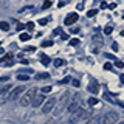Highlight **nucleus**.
I'll return each instance as SVG.
<instances>
[{
  "instance_id": "2eb2a0df",
  "label": "nucleus",
  "mask_w": 124,
  "mask_h": 124,
  "mask_svg": "<svg viewBox=\"0 0 124 124\" xmlns=\"http://www.w3.org/2000/svg\"><path fill=\"white\" fill-rule=\"evenodd\" d=\"M0 28L3 31H9V23L8 22H0Z\"/></svg>"
},
{
  "instance_id": "58836bf2",
  "label": "nucleus",
  "mask_w": 124,
  "mask_h": 124,
  "mask_svg": "<svg viewBox=\"0 0 124 124\" xmlns=\"http://www.w3.org/2000/svg\"><path fill=\"white\" fill-rule=\"evenodd\" d=\"M3 81H8V78L5 76V78H0V82H3Z\"/></svg>"
},
{
  "instance_id": "b1692460",
  "label": "nucleus",
  "mask_w": 124,
  "mask_h": 124,
  "mask_svg": "<svg viewBox=\"0 0 124 124\" xmlns=\"http://www.w3.org/2000/svg\"><path fill=\"white\" fill-rule=\"evenodd\" d=\"M96 13H98L96 9H90V11H87V16H88V17H93V16H95Z\"/></svg>"
},
{
  "instance_id": "e433bc0d",
  "label": "nucleus",
  "mask_w": 124,
  "mask_h": 124,
  "mask_svg": "<svg viewBox=\"0 0 124 124\" xmlns=\"http://www.w3.org/2000/svg\"><path fill=\"white\" fill-rule=\"evenodd\" d=\"M108 5H107V3L106 2H102V3H101V8H102V9H104V8H107Z\"/></svg>"
},
{
  "instance_id": "a211bd4d",
  "label": "nucleus",
  "mask_w": 124,
  "mask_h": 124,
  "mask_svg": "<svg viewBox=\"0 0 124 124\" xmlns=\"http://www.w3.org/2000/svg\"><path fill=\"white\" fill-rule=\"evenodd\" d=\"M48 76V73H39V75H36V79H46Z\"/></svg>"
},
{
  "instance_id": "7c9ffc66",
  "label": "nucleus",
  "mask_w": 124,
  "mask_h": 124,
  "mask_svg": "<svg viewBox=\"0 0 124 124\" xmlns=\"http://www.w3.org/2000/svg\"><path fill=\"white\" fill-rule=\"evenodd\" d=\"M61 39H62V40H68V34L62 33V34H61Z\"/></svg>"
},
{
  "instance_id": "4be33fe9",
  "label": "nucleus",
  "mask_w": 124,
  "mask_h": 124,
  "mask_svg": "<svg viewBox=\"0 0 124 124\" xmlns=\"http://www.w3.org/2000/svg\"><path fill=\"white\" fill-rule=\"evenodd\" d=\"M26 30H28V31H33L34 30V23L33 22H28V23H26Z\"/></svg>"
},
{
  "instance_id": "4c0bfd02",
  "label": "nucleus",
  "mask_w": 124,
  "mask_h": 124,
  "mask_svg": "<svg viewBox=\"0 0 124 124\" xmlns=\"http://www.w3.org/2000/svg\"><path fill=\"white\" fill-rule=\"evenodd\" d=\"M68 81H70V78H65V79H62V84H67Z\"/></svg>"
},
{
  "instance_id": "6ab92c4d",
  "label": "nucleus",
  "mask_w": 124,
  "mask_h": 124,
  "mask_svg": "<svg viewBox=\"0 0 124 124\" xmlns=\"http://www.w3.org/2000/svg\"><path fill=\"white\" fill-rule=\"evenodd\" d=\"M112 31H113V26L107 25L106 28H104V34H107V36H108V34H112Z\"/></svg>"
},
{
  "instance_id": "f8f14e48",
  "label": "nucleus",
  "mask_w": 124,
  "mask_h": 124,
  "mask_svg": "<svg viewBox=\"0 0 124 124\" xmlns=\"http://www.w3.org/2000/svg\"><path fill=\"white\" fill-rule=\"evenodd\" d=\"M40 61H42V64H44L45 67H46V65H50V62H51V61H50V57L46 56V54H40Z\"/></svg>"
},
{
  "instance_id": "9d476101",
  "label": "nucleus",
  "mask_w": 124,
  "mask_h": 124,
  "mask_svg": "<svg viewBox=\"0 0 124 124\" xmlns=\"http://www.w3.org/2000/svg\"><path fill=\"white\" fill-rule=\"evenodd\" d=\"M46 101V98L44 95H37V96H34V101H33V106L34 107H42L44 106V102Z\"/></svg>"
},
{
  "instance_id": "7ed1b4c3",
  "label": "nucleus",
  "mask_w": 124,
  "mask_h": 124,
  "mask_svg": "<svg viewBox=\"0 0 124 124\" xmlns=\"http://www.w3.org/2000/svg\"><path fill=\"white\" fill-rule=\"evenodd\" d=\"M68 96H70V93H68V92H64L61 98H57V102H56V112H54V116H59V115L62 113V110H64V108L67 107Z\"/></svg>"
},
{
  "instance_id": "ea45409f",
  "label": "nucleus",
  "mask_w": 124,
  "mask_h": 124,
  "mask_svg": "<svg viewBox=\"0 0 124 124\" xmlns=\"http://www.w3.org/2000/svg\"><path fill=\"white\" fill-rule=\"evenodd\" d=\"M3 53H5V50H3L2 46H0V54H3Z\"/></svg>"
},
{
  "instance_id": "412c9836",
  "label": "nucleus",
  "mask_w": 124,
  "mask_h": 124,
  "mask_svg": "<svg viewBox=\"0 0 124 124\" xmlns=\"http://www.w3.org/2000/svg\"><path fill=\"white\" fill-rule=\"evenodd\" d=\"M17 79H19V81H28V79H30V76H28V75H19V76H17Z\"/></svg>"
},
{
  "instance_id": "6e6552de",
  "label": "nucleus",
  "mask_w": 124,
  "mask_h": 124,
  "mask_svg": "<svg viewBox=\"0 0 124 124\" xmlns=\"http://www.w3.org/2000/svg\"><path fill=\"white\" fill-rule=\"evenodd\" d=\"M78 19H79V16H78V13H70L67 17H65V20H64V23L65 25H73Z\"/></svg>"
},
{
  "instance_id": "473e14b6",
  "label": "nucleus",
  "mask_w": 124,
  "mask_h": 124,
  "mask_svg": "<svg viewBox=\"0 0 124 124\" xmlns=\"http://www.w3.org/2000/svg\"><path fill=\"white\" fill-rule=\"evenodd\" d=\"M34 50H36V48H34V46H28V48H26V51H28V53H33Z\"/></svg>"
},
{
  "instance_id": "f3484780",
  "label": "nucleus",
  "mask_w": 124,
  "mask_h": 124,
  "mask_svg": "<svg viewBox=\"0 0 124 124\" xmlns=\"http://www.w3.org/2000/svg\"><path fill=\"white\" fill-rule=\"evenodd\" d=\"M96 104H98V98H95V96L88 98V106H96Z\"/></svg>"
},
{
  "instance_id": "1a4fd4ad",
  "label": "nucleus",
  "mask_w": 124,
  "mask_h": 124,
  "mask_svg": "<svg viewBox=\"0 0 124 124\" xmlns=\"http://www.w3.org/2000/svg\"><path fill=\"white\" fill-rule=\"evenodd\" d=\"M25 92V87H16L13 92H11V95H9V99H19V96L22 95V93Z\"/></svg>"
},
{
  "instance_id": "c85d7f7f",
  "label": "nucleus",
  "mask_w": 124,
  "mask_h": 124,
  "mask_svg": "<svg viewBox=\"0 0 124 124\" xmlns=\"http://www.w3.org/2000/svg\"><path fill=\"white\" fill-rule=\"evenodd\" d=\"M51 88L53 87H44V88H42V93H50V92H51Z\"/></svg>"
},
{
  "instance_id": "5701e85b",
  "label": "nucleus",
  "mask_w": 124,
  "mask_h": 124,
  "mask_svg": "<svg viewBox=\"0 0 124 124\" xmlns=\"http://www.w3.org/2000/svg\"><path fill=\"white\" fill-rule=\"evenodd\" d=\"M115 65H116L118 68H123V67H124V64H123V62L119 61V59H116V61H115Z\"/></svg>"
},
{
  "instance_id": "f704fd0d",
  "label": "nucleus",
  "mask_w": 124,
  "mask_h": 124,
  "mask_svg": "<svg viewBox=\"0 0 124 124\" xmlns=\"http://www.w3.org/2000/svg\"><path fill=\"white\" fill-rule=\"evenodd\" d=\"M71 82H73V85H75V87H78V85H79V81H78V79H73Z\"/></svg>"
},
{
  "instance_id": "c9c22d12",
  "label": "nucleus",
  "mask_w": 124,
  "mask_h": 124,
  "mask_svg": "<svg viewBox=\"0 0 124 124\" xmlns=\"http://www.w3.org/2000/svg\"><path fill=\"white\" fill-rule=\"evenodd\" d=\"M108 8H110V9H115V8H116V3H110Z\"/></svg>"
},
{
  "instance_id": "37998d69",
  "label": "nucleus",
  "mask_w": 124,
  "mask_h": 124,
  "mask_svg": "<svg viewBox=\"0 0 124 124\" xmlns=\"http://www.w3.org/2000/svg\"><path fill=\"white\" fill-rule=\"evenodd\" d=\"M123 19H124V14H123Z\"/></svg>"
},
{
  "instance_id": "bb28decb",
  "label": "nucleus",
  "mask_w": 124,
  "mask_h": 124,
  "mask_svg": "<svg viewBox=\"0 0 124 124\" xmlns=\"http://www.w3.org/2000/svg\"><path fill=\"white\" fill-rule=\"evenodd\" d=\"M78 44H79V39H71V40H70V45H73V46L78 45Z\"/></svg>"
},
{
  "instance_id": "dca6fc26",
  "label": "nucleus",
  "mask_w": 124,
  "mask_h": 124,
  "mask_svg": "<svg viewBox=\"0 0 124 124\" xmlns=\"http://www.w3.org/2000/svg\"><path fill=\"white\" fill-rule=\"evenodd\" d=\"M53 64H54V67H62V65H65V61L64 59H56Z\"/></svg>"
},
{
  "instance_id": "9b49d317",
  "label": "nucleus",
  "mask_w": 124,
  "mask_h": 124,
  "mask_svg": "<svg viewBox=\"0 0 124 124\" xmlns=\"http://www.w3.org/2000/svg\"><path fill=\"white\" fill-rule=\"evenodd\" d=\"M88 92H90V93H98L99 92V87L95 82H92L90 85H88Z\"/></svg>"
},
{
  "instance_id": "aec40b11",
  "label": "nucleus",
  "mask_w": 124,
  "mask_h": 124,
  "mask_svg": "<svg viewBox=\"0 0 124 124\" xmlns=\"http://www.w3.org/2000/svg\"><path fill=\"white\" fill-rule=\"evenodd\" d=\"M51 5H53V3H51V0H45V2H44V5H42V8H44V9H46V8H50Z\"/></svg>"
},
{
  "instance_id": "a878e982",
  "label": "nucleus",
  "mask_w": 124,
  "mask_h": 124,
  "mask_svg": "<svg viewBox=\"0 0 124 124\" xmlns=\"http://www.w3.org/2000/svg\"><path fill=\"white\" fill-rule=\"evenodd\" d=\"M48 22H50V19H40V20H39V25H46Z\"/></svg>"
},
{
  "instance_id": "ddd939ff",
  "label": "nucleus",
  "mask_w": 124,
  "mask_h": 124,
  "mask_svg": "<svg viewBox=\"0 0 124 124\" xmlns=\"http://www.w3.org/2000/svg\"><path fill=\"white\" fill-rule=\"evenodd\" d=\"M99 123H101V118H99V116H92V118L87 121V124H99Z\"/></svg>"
},
{
  "instance_id": "4468645a",
  "label": "nucleus",
  "mask_w": 124,
  "mask_h": 124,
  "mask_svg": "<svg viewBox=\"0 0 124 124\" xmlns=\"http://www.w3.org/2000/svg\"><path fill=\"white\" fill-rule=\"evenodd\" d=\"M19 39H20L22 42H26V40H30V39H31V36H30L28 33H22L20 36H19Z\"/></svg>"
},
{
  "instance_id": "cd10ccee",
  "label": "nucleus",
  "mask_w": 124,
  "mask_h": 124,
  "mask_svg": "<svg viewBox=\"0 0 124 124\" xmlns=\"http://www.w3.org/2000/svg\"><path fill=\"white\" fill-rule=\"evenodd\" d=\"M8 59H13V54H6V56H5V57H3V59H2V61H0V62H6Z\"/></svg>"
},
{
  "instance_id": "f03ea898",
  "label": "nucleus",
  "mask_w": 124,
  "mask_h": 124,
  "mask_svg": "<svg viewBox=\"0 0 124 124\" xmlns=\"http://www.w3.org/2000/svg\"><path fill=\"white\" fill-rule=\"evenodd\" d=\"M36 92H37L36 87H33V88H30V90H26L25 93H23V96L20 98V106L26 107V106H30V104H33L34 96H36Z\"/></svg>"
},
{
  "instance_id": "20e7f679",
  "label": "nucleus",
  "mask_w": 124,
  "mask_h": 124,
  "mask_svg": "<svg viewBox=\"0 0 124 124\" xmlns=\"http://www.w3.org/2000/svg\"><path fill=\"white\" fill-rule=\"evenodd\" d=\"M118 123V113L116 112H107L101 119V124H116Z\"/></svg>"
},
{
  "instance_id": "79ce46f5",
  "label": "nucleus",
  "mask_w": 124,
  "mask_h": 124,
  "mask_svg": "<svg viewBox=\"0 0 124 124\" xmlns=\"http://www.w3.org/2000/svg\"><path fill=\"white\" fill-rule=\"evenodd\" d=\"M123 36H124V31H123Z\"/></svg>"
},
{
  "instance_id": "c756f323",
  "label": "nucleus",
  "mask_w": 124,
  "mask_h": 124,
  "mask_svg": "<svg viewBox=\"0 0 124 124\" xmlns=\"http://www.w3.org/2000/svg\"><path fill=\"white\" fill-rule=\"evenodd\" d=\"M112 68V64L110 62H106V64H104V70H110Z\"/></svg>"
},
{
  "instance_id": "0eeeda50",
  "label": "nucleus",
  "mask_w": 124,
  "mask_h": 124,
  "mask_svg": "<svg viewBox=\"0 0 124 124\" xmlns=\"http://www.w3.org/2000/svg\"><path fill=\"white\" fill-rule=\"evenodd\" d=\"M76 108H79V95H75L71 99V102L67 106V112H70V113H73V112L76 110Z\"/></svg>"
},
{
  "instance_id": "39448f33",
  "label": "nucleus",
  "mask_w": 124,
  "mask_h": 124,
  "mask_svg": "<svg viewBox=\"0 0 124 124\" xmlns=\"http://www.w3.org/2000/svg\"><path fill=\"white\" fill-rule=\"evenodd\" d=\"M13 92V87L11 85H5V87L0 88V104H5L8 99H9V95Z\"/></svg>"
},
{
  "instance_id": "72a5a7b5",
  "label": "nucleus",
  "mask_w": 124,
  "mask_h": 124,
  "mask_svg": "<svg viewBox=\"0 0 124 124\" xmlns=\"http://www.w3.org/2000/svg\"><path fill=\"white\" fill-rule=\"evenodd\" d=\"M112 48H113V50H118V42H113V44H112Z\"/></svg>"
},
{
  "instance_id": "f257e3e1",
  "label": "nucleus",
  "mask_w": 124,
  "mask_h": 124,
  "mask_svg": "<svg viewBox=\"0 0 124 124\" xmlns=\"http://www.w3.org/2000/svg\"><path fill=\"white\" fill-rule=\"evenodd\" d=\"M90 115V112H87L85 108H76L75 112H73L71 115H70V119H68V123L70 124H78L79 121H82V119L85 118V116H88Z\"/></svg>"
},
{
  "instance_id": "2f4dec72",
  "label": "nucleus",
  "mask_w": 124,
  "mask_h": 124,
  "mask_svg": "<svg viewBox=\"0 0 124 124\" xmlns=\"http://www.w3.org/2000/svg\"><path fill=\"white\" fill-rule=\"evenodd\" d=\"M104 98H106L107 101H113V99H112V96H110V93H104Z\"/></svg>"
},
{
  "instance_id": "423d86ee",
  "label": "nucleus",
  "mask_w": 124,
  "mask_h": 124,
  "mask_svg": "<svg viewBox=\"0 0 124 124\" xmlns=\"http://www.w3.org/2000/svg\"><path fill=\"white\" fill-rule=\"evenodd\" d=\"M56 102H57V98H50V99H46L45 102H44V106H42V112L44 113H48V112H51L54 106H56Z\"/></svg>"
},
{
  "instance_id": "393cba45",
  "label": "nucleus",
  "mask_w": 124,
  "mask_h": 124,
  "mask_svg": "<svg viewBox=\"0 0 124 124\" xmlns=\"http://www.w3.org/2000/svg\"><path fill=\"white\" fill-rule=\"evenodd\" d=\"M53 45V40H45V42H42V46H51Z\"/></svg>"
},
{
  "instance_id": "a19ab883",
  "label": "nucleus",
  "mask_w": 124,
  "mask_h": 124,
  "mask_svg": "<svg viewBox=\"0 0 124 124\" xmlns=\"http://www.w3.org/2000/svg\"><path fill=\"white\" fill-rule=\"evenodd\" d=\"M116 124H124V123H116Z\"/></svg>"
}]
</instances>
